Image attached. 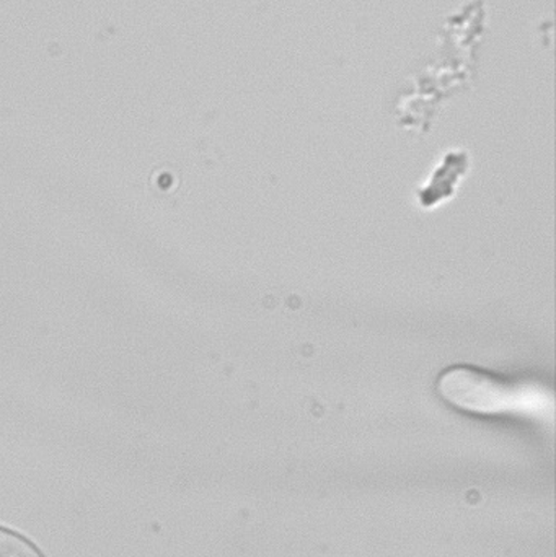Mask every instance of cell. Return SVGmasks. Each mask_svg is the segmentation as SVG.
<instances>
[{
  "mask_svg": "<svg viewBox=\"0 0 556 557\" xmlns=\"http://www.w3.org/2000/svg\"><path fill=\"white\" fill-rule=\"evenodd\" d=\"M437 392L456 408L477 414L516 411L524 403V399H518V389L495 373L469 366L444 370L437 379Z\"/></svg>",
  "mask_w": 556,
  "mask_h": 557,
  "instance_id": "6da1fadb",
  "label": "cell"
},
{
  "mask_svg": "<svg viewBox=\"0 0 556 557\" xmlns=\"http://www.w3.org/2000/svg\"><path fill=\"white\" fill-rule=\"evenodd\" d=\"M0 557H46L22 533L0 527Z\"/></svg>",
  "mask_w": 556,
  "mask_h": 557,
  "instance_id": "7a4b0ae2",
  "label": "cell"
}]
</instances>
